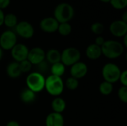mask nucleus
Instances as JSON below:
<instances>
[{
    "instance_id": "f257e3e1",
    "label": "nucleus",
    "mask_w": 127,
    "mask_h": 126,
    "mask_svg": "<svg viewBox=\"0 0 127 126\" xmlns=\"http://www.w3.org/2000/svg\"><path fill=\"white\" fill-rule=\"evenodd\" d=\"M102 55L108 59H114L120 57L124 51V47L120 42L115 40H106L101 46Z\"/></svg>"
},
{
    "instance_id": "f03ea898",
    "label": "nucleus",
    "mask_w": 127,
    "mask_h": 126,
    "mask_svg": "<svg viewBox=\"0 0 127 126\" xmlns=\"http://www.w3.org/2000/svg\"><path fill=\"white\" fill-rule=\"evenodd\" d=\"M64 88L65 85L62 77L51 74L45 78L44 89H45L50 95L54 97H59L63 92Z\"/></svg>"
},
{
    "instance_id": "7ed1b4c3",
    "label": "nucleus",
    "mask_w": 127,
    "mask_h": 126,
    "mask_svg": "<svg viewBox=\"0 0 127 126\" xmlns=\"http://www.w3.org/2000/svg\"><path fill=\"white\" fill-rule=\"evenodd\" d=\"M25 82L27 85L26 88L37 94L44 90L45 77L43 74L37 71L31 72L27 76Z\"/></svg>"
},
{
    "instance_id": "20e7f679",
    "label": "nucleus",
    "mask_w": 127,
    "mask_h": 126,
    "mask_svg": "<svg viewBox=\"0 0 127 126\" xmlns=\"http://www.w3.org/2000/svg\"><path fill=\"white\" fill-rule=\"evenodd\" d=\"M74 15V10L73 7L68 3H60L54 10V19L59 23L68 22Z\"/></svg>"
},
{
    "instance_id": "39448f33",
    "label": "nucleus",
    "mask_w": 127,
    "mask_h": 126,
    "mask_svg": "<svg viewBox=\"0 0 127 126\" xmlns=\"http://www.w3.org/2000/svg\"><path fill=\"white\" fill-rule=\"evenodd\" d=\"M121 71L120 68L115 63L109 62L103 65L102 68V76L104 81L114 84L119 81Z\"/></svg>"
},
{
    "instance_id": "423d86ee",
    "label": "nucleus",
    "mask_w": 127,
    "mask_h": 126,
    "mask_svg": "<svg viewBox=\"0 0 127 126\" xmlns=\"http://www.w3.org/2000/svg\"><path fill=\"white\" fill-rule=\"evenodd\" d=\"M81 58L80 51L74 47H68L61 53V62L66 66H71L79 62Z\"/></svg>"
},
{
    "instance_id": "0eeeda50",
    "label": "nucleus",
    "mask_w": 127,
    "mask_h": 126,
    "mask_svg": "<svg viewBox=\"0 0 127 126\" xmlns=\"http://www.w3.org/2000/svg\"><path fill=\"white\" fill-rule=\"evenodd\" d=\"M16 42V35L11 30H6L0 36V47L2 48V50H11Z\"/></svg>"
},
{
    "instance_id": "6e6552de",
    "label": "nucleus",
    "mask_w": 127,
    "mask_h": 126,
    "mask_svg": "<svg viewBox=\"0 0 127 126\" xmlns=\"http://www.w3.org/2000/svg\"><path fill=\"white\" fill-rule=\"evenodd\" d=\"M28 51V48L25 45L21 43H16L10 50L12 58L15 60V62H20L23 60L27 59Z\"/></svg>"
},
{
    "instance_id": "1a4fd4ad",
    "label": "nucleus",
    "mask_w": 127,
    "mask_h": 126,
    "mask_svg": "<svg viewBox=\"0 0 127 126\" xmlns=\"http://www.w3.org/2000/svg\"><path fill=\"white\" fill-rule=\"evenodd\" d=\"M27 59L33 65H37L45 59V51L42 48L34 47L29 50Z\"/></svg>"
},
{
    "instance_id": "9d476101",
    "label": "nucleus",
    "mask_w": 127,
    "mask_h": 126,
    "mask_svg": "<svg viewBox=\"0 0 127 126\" xmlns=\"http://www.w3.org/2000/svg\"><path fill=\"white\" fill-rule=\"evenodd\" d=\"M16 32L22 38L30 39L33 37L34 34V29L32 25L28 22L22 21L17 23L16 26Z\"/></svg>"
},
{
    "instance_id": "9b49d317",
    "label": "nucleus",
    "mask_w": 127,
    "mask_h": 126,
    "mask_svg": "<svg viewBox=\"0 0 127 126\" xmlns=\"http://www.w3.org/2000/svg\"><path fill=\"white\" fill-rule=\"evenodd\" d=\"M109 30L113 36L116 37H124L127 33V23L121 19L115 20L111 23Z\"/></svg>"
},
{
    "instance_id": "f8f14e48",
    "label": "nucleus",
    "mask_w": 127,
    "mask_h": 126,
    "mask_svg": "<svg viewBox=\"0 0 127 126\" xmlns=\"http://www.w3.org/2000/svg\"><path fill=\"white\" fill-rule=\"evenodd\" d=\"M87 73H88V67L87 65L83 62L79 61L71 66L70 68L71 76L78 80L83 78L87 74Z\"/></svg>"
},
{
    "instance_id": "ddd939ff",
    "label": "nucleus",
    "mask_w": 127,
    "mask_h": 126,
    "mask_svg": "<svg viewBox=\"0 0 127 126\" xmlns=\"http://www.w3.org/2000/svg\"><path fill=\"white\" fill-rule=\"evenodd\" d=\"M39 26L42 31L51 33L57 31L59 22L54 17H46L42 19Z\"/></svg>"
},
{
    "instance_id": "4468645a",
    "label": "nucleus",
    "mask_w": 127,
    "mask_h": 126,
    "mask_svg": "<svg viewBox=\"0 0 127 126\" xmlns=\"http://www.w3.org/2000/svg\"><path fill=\"white\" fill-rule=\"evenodd\" d=\"M64 117L62 114L51 112L45 118V126H64Z\"/></svg>"
},
{
    "instance_id": "2eb2a0df",
    "label": "nucleus",
    "mask_w": 127,
    "mask_h": 126,
    "mask_svg": "<svg viewBox=\"0 0 127 126\" xmlns=\"http://www.w3.org/2000/svg\"><path fill=\"white\" fill-rule=\"evenodd\" d=\"M86 55L88 59L91 60L98 59L102 56L101 47L93 43L89 45L86 49Z\"/></svg>"
},
{
    "instance_id": "dca6fc26",
    "label": "nucleus",
    "mask_w": 127,
    "mask_h": 126,
    "mask_svg": "<svg viewBox=\"0 0 127 126\" xmlns=\"http://www.w3.org/2000/svg\"><path fill=\"white\" fill-rule=\"evenodd\" d=\"M20 100L21 101L27 105L33 103L36 100V94L33 91H32L31 90H30L28 88H23L21 92H20V95H19Z\"/></svg>"
},
{
    "instance_id": "f3484780",
    "label": "nucleus",
    "mask_w": 127,
    "mask_h": 126,
    "mask_svg": "<svg viewBox=\"0 0 127 126\" xmlns=\"http://www.w3.org/2000/svg\"><path fill=\"white\" fill-rule=\"evenodd\" d=\"M6 73L7 75L11 79L19 78L22 74L19 62L14 61L9 63L6 68Z\"/></svg>"
},
{
    "instance_id": "a211bd4d",
    "label": "nucleus",
    "mask_w": 127,
    "mask_h": 126,
    "mask_svg": "<svg viewBox=\"0 0 127 126\" xmlns=\"http://www.w3.org/2000/svg\"><path fill=\"white\" fill-rule=\"evenodd\" d=\"M51 108L53 112L62 114L66 108V102L65 100L60 97H55L51 102Z\"/></svg>"
},
{
    "instance_id": "6ab92c4d",
    "label": "nucleus",
    "mask_w": 127,
    "mask_h": 126,
    "mask_svg": "<svg viewBox=\"0 0 127 126\" xmlns=\"http://www.w3.org/2000/svg\"><path fill=\"white\" fill-rule=\"evenodd\" d=\"M45 60L50 65L60 62H61V53L57 49H50L45 53Z\"/></svg>"
},
{
    "instance_id": "aec40b11",
    "label": "nucleus",
    "mask_w": 127,
    "mask_h": 126,
    "mask_svg": "<svg viewBox=\"0 0 127 126\" xmlns=\"http://www.w3.org/2000/svg\"><path fill=\"white\" fill-rule=\"evenodd\" d=\"M50 72L51 75L62 77L65 72V66L61 62H57L50 66Z\"/></svg>"
},
{
    "instance_id": "412c9836",
    "label": "nucleus",
    "mask_w": 127,
    "mask_h": 126,
    "mask_svg": "<svg viewBox=\"0 0 127 126\" xmlns=\"http://www.w3.org/2000/svg\"><path fill=\"white\" fill-rule=\"evenodd\" d=\"M113 89H114L113 84L108 82L106 81L102 82L99 86V91H100V94H102L103 95H105V96H108V95L111 94L113 91Z\"/></svg>"
},
{
    "instance_id": "4be33fe9",
    "label": "nucleus",
    "mask_w": 127,
    "mask_h": 126,
    "mask_svg": "<svg viewBox=\"0 0 127 126\" xmlns=\"http://www.w3.org/2000/svg\"><path fill=\"white\" fill-rule=\"evenodd\" d=\"M18 23L17 17L16 15L13 13H8L7 15H4V24L8 27H14L16 26Z\"/></svg>"
},
{
    "instance_id": "5701e85b",
    "label": "nucleus",
    "mask_w": 127,
    "mask_h": 126,
    "mask_svg": "<svg viewBox=\"0 0 127 126\" xmlns=\"http://www.w3.org/2000/svg\"><path fill=\"white\" fill-rule=\"evenodd\" d=\"M72 30L71 25L68 22H63V23H59V26L57 28V31L59 33L63 36H68Z\"/></svg>"
},
{
    "instance_id": "b1692460",
    "label": "nucleus",
    "mask_w": 127,
    "mask_h": 126,
    "mask_svg": "<svg viewBox=\"0 0 127 126\" xmlns=\"http://www.w3.org/2000/svg\"><path fill=\"white\" fill-rule=\"evenodd\" d=\"M64 85L70 91H75L79 86V80L72 76H70L67 79L65 83H64Z\"/></svg>"
},
{
    "instance_id": "393cba45",
    "label": "nucleus",
    "mask_w": 127,
    "mask_h": 126,
    "mask_svg": "<svg viewBox=\"0 0 127 126\" xmlns=\"http://www.w3.org/2000/svg\"><path fill=\"white\" fill-rule=\"evenodd\" d=\"M91 30L96 35H100L104 31V25L101 22H95L91 25Z\"/></svg>"
},
{
    "instance_id": "a878e982",
    "label": "nucleus",
    "mask_w": 127,
    "mask_h": 126,
    "mask_svg": "<svg viewBox=\"0 0 127 126\" xmlns=\"http://www.w3.org/2000/svg\"><path fill=\"white\" fill-rule=\"evenodd\" d=\"M19 68H20L22 74L29 73L31 71V69H32L33 65L28 59L23 60V61L19 62Z\"/></svg>"
},
{
    "instance_id": "bb28decb",
    "label": "nucleus",
    "mask_w": 127,
    "mask_h": 126,
    "mask_svg": "<svg viewBox=\"0 0 127 126\" xmlns=\"http://www.w3.org/2000/svg\"><path fill=\"white\" fill-rule=\"evenodd\" d=\"M109 2L112 6L117 10L124 9L127 6V0H110Z\"/></svg>"
},
{
    "instance_id": "cd10ccee",
    "label": "nucleus",
    "mask_w": 127,
    "mask_h": 126,
    "mask_svg": "<svg viewBox=\"0 0 127 126\" xmlns=\"http://www.w3.org/2000/svg\"><path fill=\"white\" fill-rule=\"evenodd\" d=\"M118 97L119 100L124 102L127 103V87L126 86H121L118 91Z\"/></svg>"
},
{
    "instance_id": "c85d7f7f",
    "label": "nucleus",
    "mask_w": 127,
    "mask_h": 126,
    "mask_svg": "<svg viewBox=\"0 0 127 126\" xmlns=\"http://www.w3.org/2000/svg\"><path fill=\"white\" fill-rule=\"evenodd\" d=\"M48 64L49 63L47 61H45V59L43 62H42L41 63L37 65L36 66H37L38 70H39V71H37V72H39L42 74H43V73H46L48 69L50 70V67L48 66Z\"/></svg>"
},
{
    "instance_id": "c756f323",
    "label": "nucleus",
    "mask_w": 127,
    "mask_h": 126,
    "mask_svg": "<svg viewBox=\"0 0 127 126\" xmlns=\"http://www.w3.org/2000/svg\"><path fill=\"white\" fill-rule=\"evenodd\" d=\"M119 81L121 82L122 86H126L127 87V71L124 70L121 71L120 77H119Z\"/></svg>"
},
{
    "instance_id": "7c9ffc66",
    "label": "nucleus",
    "mask_w": 127,
    "mask_h": 126,
    "mask_svg": "<svg viewBox=\"0 0 127 126\" xmlns=\"http://www.w3.org/2000/svg\"><path fill=\"white\" fill-rule=\"evenodd\" d=\"M105 39L103 37V36H98L96 39H95V44H96L97 45H98V46H100V47H101L103 45V43L105 42Z\"/></svg>"
},
{
    "instance_id": "2f4dec72",
    "label": "nucleus",
    "mask_w": 127,
    "mask_h": 126,
    "mask_svg": "<svg viewBox=\"0 0 127 126\" xmlns=\"http://www.w3.org/2000/svg\"><path fill=\"white\" fill-rule=\"evenodd\" d=\"M10 0H0V10L4 9L9 6Z\"/></svg>"
},
{
    "instance_id": "473e14b6",
    "label": "nucleus",
    "mask_w": 127,
    "mask_h": 126,
    "mask_svg": "<svg viewBox=\"0 0 127 126\" xmlns=\"http://www.w3.org/2000/svg\"><path fill=\"white\" fill-rule=\"evenodd\" d=\"M6 126H20V124L16 120H10L6 124Z\"/></svg>"
},
{
    "instance_id": "72a5a7b5",
    "label": "nucleus",
    "mask_w": 127,
    "mask_h": 126,
    "mask_svg": "<svg viewBox=\"0 0 127 126\" xmlns=\"http://www.w3.org/2000/svg\"><path fill=\"white\" fill-rule=\"evenodd\" d=\"M4 14L2 10H0V27L4 24Z\"/></svg>"
},
{
    "instance_id": "f704fd0d",
    "label": "nucleus",
    "mask_w": 127,
    "mask_h": 126,
    "mask_svg": "<svg viewBox=\"0 0 127 126\" xmlns=\"http://www.w3.org/2000/svg\"><path fill=\"white\" fill-rule=\"evenodd\" d=\"M122 21H124V22H127V12H124V13L123 14V17L121 19Z\"/></svg>"
},
{
    "instance_id": "c9c22d12",
    "label": "nucleus",
    "mask_w": 127,
    "mask_h": 126,
    "mask_svg": "<svg viewBox=\"0 0 127 126\" xmlns=\"http://www.w3.org/2000/svg\"><path fill=\"white\" fill-rule=\"evenodd\" d=\"M123 45H124V48L127 47V34L124 36V44H123Z\"/></svg>"
},
{
    "instance_id": "e433bc0d",
    "label": "nucleus",
    "mask_w": 127,
    "mask_h": 126,
    "mask_svg": "<svg viewBox=\"0 0 127 126\" xmlns=\"http://www.w3.org/2000/svg\"><path fill=\"white\" fill-rule=\"evenodd\" d=\"M2 56H3V50H2V48L0 47V59L2 58Z\"/></svg>"
},
{
    "instance_id": "4c0bfd02",
    "label": "nucleus",
    "mask_w": 127,
    "mask_h": 126,
    "mask_svg": "<svg viewBox=\"0 0 127 126\" xmlns=\"http://www.w3.org/2000/svg\"><path fill=\"white\" fill-rule=\"evenodd\" d=\"M102 2H104V3H108V2H109L110 1V0H100Z\"/></svg>"
}]
</instances>
